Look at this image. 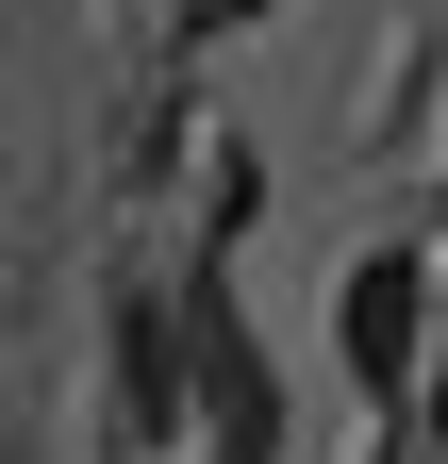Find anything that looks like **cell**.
Wrapping results in <instances>:
<instances>
[{"label": "cell", "mask_w": 448, "mask_h": 464, "mask_svg": "<svg viewBox=\"0 0 448 464\" xmlns=\"http://www.w3.org/2000/svg\"><path fill=\"white\" fill-rule=\"evenodd\" d=\"M200 398H216V431H233V464L283 431V398H266V365H249V332H233V315H200Z\"/></svg>", "instance_id": "7a4b0ae2"}, {"label": "cell", "mask_w": 448, "mask_h": 464, "mask_svg": "<svg viewBox=\"0 0 448 464\" xmlns=\"http://www.w3.org/2000/svg\"><path fill=\"white\" fill-rule=\"evenodd\" d=\"M216 17H249V0H216Z\"/></svg>", "instance_id": "3957f363"}, {"label": "cell", "mask_w": 448, "mask_h": 464, "mask_svg": "<svg viewBox=\"0 0 448 464\" xmlns=\"http://www.w3.org/2000/svg\"><path fill=\"white\" fill-rule=\"evenodd\" d=\"M415 315H432V266H415V249H365L349 299H332V332H349L365 382H415Z\"/></svg>", "instance_id": "6da1fadb"}]
</instances>
